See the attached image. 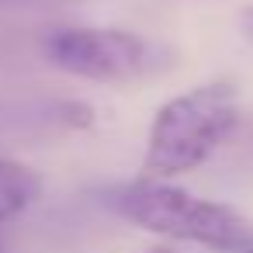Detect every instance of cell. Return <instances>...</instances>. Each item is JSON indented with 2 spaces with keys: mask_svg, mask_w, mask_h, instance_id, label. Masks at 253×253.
<instances>
[{
  "mask_svg": "<svg viewBox=\"0 0 253 253\" xmlns=\"http://www.w3.org/2000/svg\"><path fill=\"white\" fill-rule=\"evenodd\" d=\"M239 125V97L232 84H201L170 97L146 135L142 180H173L208 163Z\"/></svg>",
  "mask_w": 253,
  "mask_h": 253,
  "instance_id": "1",
  "label": "cell"
},
{
  "mask_svg": "<svg viewBox=\"0 0 253 253\" xmlns=\"http://www.w3.org/2000/svg\"><path fill=\"white\" fill-rule=\"evenodd\" d=\"M108 205L128 218L132 225L163 236V239H177V243H194V246H208L218 253H239L250 243V222L222 205V201H208V198H194L184 187H173L170 180H132L122 184L108 194Z\"/></svg>",
  "mask_w": 253,
  "mask_h": 253,
  "instance_id": "2",
  "label": "cell"
},
{
  "mask_svg": "<svg viewBox=\"0 0 253 253\" xmlns=\"http://www.w3.org/2000/svg\"><path fill=\"white\" fill-rule=\"evenodd\" d=\"M42 52L56 70L94 84H139L173 66L167 45L125 28H52Z\"/></svg>",
  "mask_w": 253,
  "mask_h": 253,
  "instance_id": "3",
  "label": "cell"
},
{
  "mask_svg": "<svg viewBox=\"0 0 253 253\" xmlns=\"http://www.w3.org/2000/svg\"><path fill=\"white\" fill-rule=\"evenodd\" d=\"M42 198V177L18 160L0 156V225L25 215Z\"/></svg>",
  "mask_w": 253,
  "mask_h": 253,
  "instance_id": "4",
  "label": "cell"
},
{
  "mask_svg": "<svg viewBox=\"0 0 253 253\" xmlns=\"http://www.w3.org/2000/svg\"><path fill=\"white\" fill-rule=\"evenodd\" d=\"M243 32H246V35L253 39V7H250V11L243 14Z\"/></svg>",
  "mask_w": 253,
  "mask_h": 253,
  "instance_id": "5",
  "label": "cell"
},
{
  "mask_svg": "<svg viewBox=\"0 0 253 253\" xmlns=\"http://www.w3.org/2000/svg\"><path fill=\"white\" fill-rule=\"evenodd\" d=\"M0 4H45V0H0Z\"/></svg>",
  "mask_w": 253,
  "mask_h": 253,
  "instance_id": "6",
  "label": "cell"
},
{
  "mask_svg": "<svg viewBox=\"0 0 253 253\" xmlns=\"http://www.w3.org/2000/svg\"><path fill=\"white\" fill-rule=\"evenodd\" d=\"M146 253H173V250H170V246H149Z\"/></svg>",
  "mask_w": 253,
  "mask_h": 253,
  "instance_id": "7",
  "label": "cell"
},
{
  "mask_svg": "<svg viewBox=\"0 0 253 253\" xmlns=\"http://www.w3.org/2000/svg\"><path fill=\"white\" fill-rule=\"evenodd\" d=\"M239 253H253V236H250V243H246V246H243Z\"/></svg>",
  "mask_w": 253,
  "mask_h": 253,
  "instance_id": "8",
  "label": "cell"
},
{
  "mask_svg": "<svg viewBox=\"0 0 253 253\" xmlns=\"http://www.w3.org/2000/svg\"><path fill=\"white\" fill-rule=\"evenodd\" d=\"M0 253H4V246H0Z\"/></svg>",
  "mask_w": 253,
  "mask_h": 253,
  "instance_id": "9",
  "label": "cell"
}]
</instances>
